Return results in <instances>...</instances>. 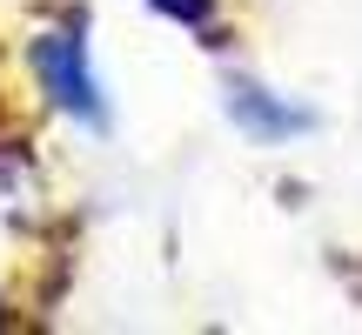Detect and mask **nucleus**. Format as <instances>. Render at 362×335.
I'll return each instance as SVG.
<instances>
[{"label":"nucleus","instance_id":"obj_1","mask_svg":"<svg viewBox=\"0 0 362 335\" xmlns=\"http://www.w3.org/2000/svg\"><path fill=\"white\" fill-rule=\"evenodd\" d=\"M27 74L47 94V107H61L67 121L107 134V94H101L94 61H88V34H81L74 20L67 27H40V34L27 40Z\"/></svg>","mask_w":362,"mask_h":335},{"label":"nucleus","instance_id":"obj_2","mask_svg":"<svg viewBox=\"0 0 362 335\" xmlns=\"http://www.w3.org/2000/svg\"><path fill=\"white\" fill-rule=\"evenodd\" d=\"M228 121L248 134V141H296V134H309L315 128V114L309 107H288L282 94H269V88H255V81H228Z\"/></svg>","mask_w":362,"mask_h":335},{"label":"nucleus","instance_id":"obj_3","mask_svg":"<svg viewBox=\"0 0 362 335\" xmlns=\"http://www.w3.org/2000/svg\"><path fill=\"white\" fill-rule=\"evenodd\" d=\"M155 13H168V20H181V27H208L215 20V0H148Z\"/></svg>","mask_w":362,"mask_h":335}]
</instances>
